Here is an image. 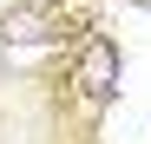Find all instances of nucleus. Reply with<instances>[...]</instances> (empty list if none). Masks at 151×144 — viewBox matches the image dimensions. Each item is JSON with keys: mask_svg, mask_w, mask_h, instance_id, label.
<instances>
[{"mask_svg": "<svg viewBox=\"0 0 151 144\" xmlns=\"http://www.w3.org/2000/svg\"><path fill=\"white\" fill-rule=\"evenodd\" d=\"M92 26V13L79 7V0H13L7 13H0V39L7 46H66V39H79Z\"/></svg>", "mask_w": 151, "mask_h": 144, "instance_id": "1", "label": "nucleus"}, {"mask_svg": "<svg viewBox=\"0 0 151 144\" xmlns=\"http://www.w3.org/2000/svg\"><path fill=\"white\" fill-rule=\"evenodd\" d=\"M72 85H79V98L86 105H105L112 92H118V46L105 33H92L79 46V59H72Z\"/></svg>", "mask_w": 151, "mask_h": 144, "instance_id": "2", "label": "nucleus"}]
</instances>
